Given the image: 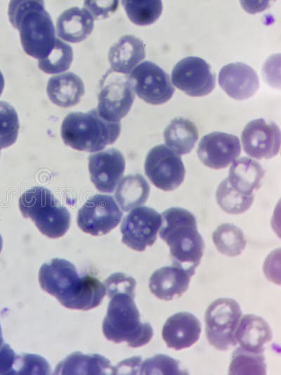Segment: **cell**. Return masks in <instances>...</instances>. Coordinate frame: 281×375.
Returning <instances> with one entry per match:
<instances>
[{
    "instance_id": "cell-1",
    "label": "cell",
    "mask_w": 281,
    "mask_h": 375,
    "mask_svg": "<svg viewBox=\"0 0 281 375\" xmlns=\"http://www.w3.org/2000/svg\"><path fill=\"white\" fill-rule=\"evenodd\" d=\"M41 288L70 309L88 310L96 308L106 293L97 278L79 276L76 267L65 259L54 258L44 263L39 272Z\"/></svg>"
},
{
    "instance_id": "cell-2",
    "label": "cell",
    "mask_w": 281,
    "mask_h": 375,
    "mask_svg": "<svg viewBox=\"0 0 281 375\" xmlns=\"http://www.w3.org/2000/svg\"><path fill=\"white\" fill-rule=\"evenodd\" d=\"M159 236L170 249L172 265L195 272L204 251L196 219L188 210L171 207L161 214Z\"/></svg>"
},
{
    "instance_id": "cell-3",
    "label": "cell",
    "mask_w": 281,
    "mask_h": 375,
    "mask_svg": "<svg viewBox=\"0 0 281 375\" xmlns=\"http://www.w3.org/2000/svg\"><path fill=\"white\" fill-rule=\"evenodd\" d=\"M8 17L18 29L25 52L37 59L46 57L55 43L52 19L43 1H11Z\"/></svg>"
},
{
    "instance_id": "cell-4",
    "label": "cell",
    "mask_w": 281,
    "mask_h": 375,
    "mask_svg": "<svg viewBox=\"0 0 281 375\" xmlns=\"http://www.w3.org/2000/svg\"><path fill=\"white\" fill-rule=\"evenodd\" d=\"M134 296L126 293L109 296L111 300L103 322V332L109 341L126 342L131 348H138L150 341L153 329L148 322H140Z\"/></svg>"
},
{
    "instance_id": "cell-5",
    "label": "cell",
    "mask_w": 281,
    "mask_h": 375,
    "mask_svg": "<svg viewBox=\"0 0 281 375\" xmlns=\"http://www.w3.org/2000/svg\"><path fill=\"white\" fill-rule=\"evenodd\" d=\"M121 132L120 122L104 119L97 108L68 114L62 123L61 137L73 149L94 152L112 144Z\"/></svg>"
},
{
    "instance_id": "cell-6",
    "label": "cell",
    "mask_w": 281,
    "mask_h": 375,
    "mask_svg": "<svg viewBox=\"0 0 281 375\" xmlns=\"http://www.w3.org/2000/svg\"><path fill=\"white\" fill-rule=\"evenodd\" d=\"M24 218H31L39 230L49 238L63 236L70 225V214L51 192L44 187H34L19 199Z\"/></svg>"
},
{
    "instance_id": "cell-7",
    "label": "cell",
    "mask_w": 281,
    "mask_h": 375,
    "mask_svg": "<svg viewBox=\"0 0 281 375\" xmlns=\"http://www.w3.org/2000/svg\"><path fill=\"white\" fill-rule=\"evenodd\" d=\"M242 316L240 305L231 298L213 301L205 312V331L207 341L219 350H227L237 342V328Z\"/></svg>"
},
{
    "instance_id": "cell-8",
    "label": "cell",
    "mask_w": 281,
    "mask_h": 375,
    "mask_svg": "<svg viewBox=\"0 0 281 375\" xmlns=\"http://www.w3.org/2000/svg\"><path fill=\"white\" fill-rule=\"evenodd\" d=\"M144 168L151 183L163 191H172L184 180L185 170L181 156L164 145L149 151Z\"/></svg>"
},
{
    "instance_id": "cell-9",
    "label": "cell",
    "mask_w": 281,
    "mask_h": 375,
    "mask_svg": "<svg viewBox=\"0 0 281 375\" xmlns=\"http://www.w3.org/2000/svg\"><path fill=\"white\" fill-rule=\"evenodd\" d=\"M128 80L138 96L152 105L166 103L175 91L169 75L151 61H144L136 67Z\"/></svg>"
},
{
    "instance_id": "cell-10",
    "label": "cell",
    "mask_w": 281,
    "mask_h": 375,
    "mask_svg": "<svg viewBox=\"0 0 281 375\" xmlns=\"http://www.w3.org/2000/svg\"><path fill=\"white\" fill-rule=\"evenodd\" d=\"M122 216V211L112 196L96 195L79 209L77 221L82 231L98 236L115 228Z\"/></svg>"
},
{
    "instance_id": "cell-11",
    "label": "cell",
    "mask_w": 281,
    "mask_h": 375,
    "mask_svg": "<svg viewBox=\"0 0 281 375\" xmlns=\"http://www.w3.org/2000/svg\"><path fill=\"white\" fill-rule=\"evenodd\" d=\"M161 223V214L155 209L148 206L133 209L121 225L122 241L129 248L143 251L156 241Z\"/></svg>"
},
{
    "instance_id": "cell-12",
    "label": "cell",
    "mask_w": 281,
    "mask_h": 375,
    "mask_svg": "<svg viewBox=\"0 0 281 375\" xmlns=\"http://www.w3.org/2000/svg\"><path fill=\"white\" fill-rule=\"evenodd\" d=\"M175 86L190 96H203L215 87L216 78L210 65L202 58L195 56L178 61L171 72Z\"/></svg>"
},
{
    "instance_id": "cell-13",
    "label": "cell",
    "mask_w": 281,
    "mask_h": 375,
    "mask_svg": "<svg viewBox=\"0 0 281 375\" xmlns=\"http://www.w3.org/2000/svg\"><path fill=\"white\" fill-rule=\"evenodd\" d=\"M244 152L251 157L270 159L279 152L280 131L273 121L256 119L249 121L242 133Z\"/></svg>"
},
{
    "instance_id": "cell-14",
    "label": "cell",
    "mask_w": 281,
    "mask_h": 375,
    "mask_svg": "<svg viewBox=\"0 0 281 375\" xmlns=\"http://www.w3.org/2000/svg\"><path fill=\"white\" fill-rule=\"evenodd\" d=\"M134 97L128 77L114 76L102 86L97 110L104 119L119 122L129 112Z\"/></svg>"
},
{
    "instance_id": "cell-15",
    "label": "cell",
    "mask_w": 281,
    "mask_h": 375,
    "mask_svg": "<svg viewBox=\"0 0 281 375\" xmlns=\"http://www.w3.org/2000/svg\"><path fill=\"white\" fill-rule=\"evenodd\" d=\"M240 151V143L236 136L216 131L202 138L197 154L206 166L221 169L234 162L239 157Z\"/></svg>"
},
{
    "instance_id": "cell-16",
    "label": "cell",
    "mask_w": 281,
    "mask_h": 375,
    "mask_svg": "<svg viewBox=\"0 0 281 375\" xmlns=\"http://www.w3.org/2000/svg\"><path fill=\"white\" fill-rule=\"evenodd\" d=\"M124 169L125 159L115 148L91 154L89 157L90 178L100 192H112Z\"/></svg>"
},
{
    "instance_id": "cell-17",
    "label": "cell",
    "mask_w": 281,
    "mask_h": 375,
    "mask_svg": "<svg viewBox=\"0 0 281 375\" xmlns=\"http://www.w3.org/2000/svg\"><path fill=\"white\" fill-rule=\"evenodd\" d=\"M218 83L222 89L235 100L247 99L259 88L256 71L240 62L223 66L218 74Z\"/></svg>"
},
{
    "instance_id": "cell-18",
    "label": "cell",
    "mask_w": 281,
    "mask_h": 375,
    "mask_svg": "<svg viewBox=\"0 0 281 375\" xmlns=\"http://www.w3.org/2000/svg\"><path fill=\"white\" fill-rule=\"evenodd\" d=\"M201 333V324L192 314L187 312L176 313L164 323L162 336L166 346L176 350L195 344Z\"/></svg>"
},
{
    "instance_id": "cell-19",
    "label": "cell",
    "mask_w": 281,
    "mask_h": 375,
    "mask_svg": "<svg viewBox=\"0 0 281 375\" xmlns=\"http://www.w3.org/2000/svg\"><path fill=\"white\" fill-rule=\"evenodd\" d=\"M194 274V272L174 265L160 268L150 277V291L159 299L171 301L187 291Z\"/></svg>"
},
{
    "instance_id": "cell-20",
    "label": "cell",
    "mask_w": 281,
    "mask_h": 375,
    "mask_svg": "<svg viewBox=\"0 0 281 375\" xmlns=\"http://www.w3.org/2000/svg\"><path fill=\"white\" fill-rule=\"evenodd\" d=\"M235 337L242 348L254 353H263L264 345L272 338V331L262 317L249 314L240 319Z\"/></svg>"
},
{
    "instance_id": "cell-21",
    "label": "cell",
    "mask_w": 281,
    "mask_h": 375,
    "mask_svg": "<svg viewBox=\"0 0 281 375\" xmlns=\"http://www.w3.org/2000/svg\"><path fill=\"white\" fill-rule=\"evenodd\" d=\"M145 56L143 42L134 36L125 35L111 46L108 60L114 72L129 74Z\"/></svg>"
},
{
    "instance_id": "cell-22",
    "label": "cell",
    "mask_w": 281,
    "mask_h": 375,
    "mask_svg": "<svg viewBox=\"0 0 281 375\" xmlns=\"http://www.w3.org/2000/svg\"><path fill=\"white\" fill-rule=\"evenodd\" d=\"M56 27L60 38L72 43L80 42L91 33L93 18L85 8H70L58 18Z\"/></svg>"
},
{
    "instance_id": "cell-23",
    "label": "cell",
    "mask_w": 281,
    "mask_h": 375,
    "mask_svg": "<svg viewBox=\"0 0 281 375\" xmlns=\"http://www.w3.org/2000/svg\"><path fill=\"white\" fill-rule=\"evenodd\" d=\"M46 91L52 103L62 107H69L79 102L85 88L79 77L67 72L51 77Z\"/></svg>"
},
{
    "instance_id": "cell-24",
    "label": "cell",
    "mask_w": 281,
    "mask_h": 375,
    "mask_svg": "<svg viewBox=\"0 0 281 375\" xmlns=\"http://www.w3.org/2000/svg\"><path fill=\"white\" fill-rule=\"evenodd\" d=\"M264 176L265 170L260 164L244 157L233 162L227 179L234 189L250 195L261 187Z\"/></svg>"
},
{
    "instance_id": "cell-25",
    "label": "cell",
    "mask_w": 281,
    "mask_h": 375,
    "mask_svg": "<svg viewBox=\"0 0 281 375\" xmlns=\"http://www.w3.org/2000/svg\"><path fill=\"white\" fill-rule=\"evenodd\" d=\"M115 374V368L105 357L94 355H84L76 352L60 362L54 371V374Z\"/></svg>"
},
{
    "instance_id": "cell-26",
    "label": "cell",
    "mask_w": 281,
    "mask_h": 375,
    "mask_svg": "<svg viewBox=\"0 0 281 375\" xmlns=\"http://www.w3.org/2000/svg\"><path fill=\"white\" fill-rule=\"evenodd\" d=\"M198 136L195 124L182 117L171 120L164 131L167 147L178 155L188 154L195 147Z\"/></svg>"
},
{
    "instance_id": "cell-27",
    "label": "cell",
    "mask_w": 281,
    "mask_h": 375,
    "mask_svg": "<svg viewBox=\"0 0 281 375\" xmlns=\"http://www.w3.org/2000/svg\"><path fill=\"white\" fill-rule=\"evenodd\" d=\"M150 194V185L140 174H131L125 176L119 182L115 198L124 211H129L143 204Z\"/></svg>"
},
{
    "instance_id": "cell-28",
    "label": "cell",
    "mask_w": 281,
    "mask_h": 375,
    "mask_svg": "<svg viewBox=\"0 0 281 375\" xmlns=\"http://www.w3.org/2000/svg\"><path fill=\"white\" fill-rule=\"evenodd\" d=\"M212 240L217 250L228 256L240 255L246 246L242 230L232 223H223L214 230Z\"/></svg>"
},
{
    "instance_id": "cell-29",
    "label": "cell",
    "mask_w": 281,
    "mask_h": 375,
    "mask_svg": "<svg viewBox=\"0 0 281 375\" xmlns=\"http://www.w3.org/2000/svg\"><path fill=\"white\" fill-rule=\"evenodd\" d=\"M216 199L221 209L230 214H240L246 211L254 202V195L242 193L234 189L227 178L218 185Z\"/></svg>"
},
{
    "instance_id": "cell-30",
    "label": "cell",
    "mask_w": 281,
    "mask_h": 375,
    "mask_svg": "<svg viewBox=\"0 0 281 375\" xmlns=\"http://www.w3.org/2000/svg\"><path fill=\"white\" fill-rule=\"evenodd\" d=\"M228 374L231 375H263L266 365L263 353H254L238 347L232 354Z\"/></svg>"
},
{
    "instance_id": "cell-31",
    "label": "cell",
    "mask_w": 281,
    "mask_h": 375,
    "mask_svg": "<svg viewBox=\"0 0 281 375\" xmlns=\"http://www.w3.org/2000/svg\"><path fill=\"white\" fill-rule=\"evenodd\" d=\"M122 4L130 20L138 25L153 23L162 11L160 0H124Z\"/></svg>"
},
{
    "instance_id": "cell-32",
    "label": "cell",
    "mask_w": 281,
    "mask_h": 375,
    "mask_svg": "<svg viewBox=\"0 0 281 375\" xmlns=\"http://www.w3.org/2000/svg\"><path fill=\"white\" fill-rule=\"evenodd\" d=\"M73 60L72 47L56 39L55 45L49 54L39 60L38 66L47 74H56L69 69Z\"/></svg>"
},
{
    "instance_id": "cell-33",
    "label": "cell",
    "mask_w": 281,
    "mask_h": 375,
    "mask_svg": "<svg viewBox=\"0 0 281 375\" xmlns=\"http://www.w3.org/2000/svg\"><path fill=\"white\" fill-rule=\"evenodd\" d=\"M19 127L18 117L14 107L0 100V150L15 142Z\"/></svg>"
},
{
    "instance_id": "cell-34",
    "label": "cell",
    "mask_w": 281,
    "mask_h": 375,
    "mask_svg": "<svg viewBox=\"0 0 281 375\" xmlns=\"http://www.w3.org/2000/svg\"><path fill=\"white\" fill-rule=\"evenodd\" d=\"M185 371L180 369L178 361L166 355H155L152 357L145 360L140 367V374H185Z\"/></svg>"
},
{
    "instance_id": "cell-35",
    "label": "cell",
    "mask_w": 281,
    "mask_h": 375,
    "mask_svg": "<svg viewBox=\"0 0 281 375\" xmlns=\"http://www.w3.org/2000/svg\"><path fill=\"white\" fill-rule=\"evenodd\" d=\"M15 374H49L51 367L40 355L22 354L18 355Z\"/></svg>"
},
{
    "instance_id": "cell-36",
    "label": "cell",
    "mask_w": 281,
    "mask_h": 375,
    "mask_svg": "<svg viewBox=\"0 0 281 375\" xmlns=\"http://www.w3.org/2000/svg\"><path fill=\"white\" fill-rule=\"evenodd\" d=\"M108 297L117 293H126L135 296L136 282L134 278L122 272L111 275L105 281Z\"/></svg>"
},
{
    "instance_id": "cell-37",
    "label": "cell",
    "mask_w": 281,
    "mask_h": 375,
    "mask_svg": "<svg viewBox=\"0 0 281 375\" xmlns=\"http://www.w3.org/2000/svg\"><path fill=\"white\" fill-rule=\"evenodd\" d=\"M18 355L7 343L0 346V374H15Z\"/></svg>"
},
{
    "instance_id": "cell-38",
    "label": "cell",
    "mask_w": 281,
    "mask_h": 375,
    "mask_svg": "<svg viewBox=\"0 0 281 375\" xmlns=\"http://www.w3.org/2000/svg\"><path fill=\"white\" fill-rule=\"evenodd\" d=\"M117 1H86L84 6L93 18H98L100 15L103 18L108 16L109 12H113L117 9Z\"/></svg>"
},
{
    "instance_id": "cell-39",
    "label": "cell",
    "mask_w": 281,
    "mask_h": 375,
    "mask_svg": "<svg viewBox=\"0 0 281 375\" xmlns=\"http://www.w3.org/2000/svg\"><path fill=\"white\" fill-rule=\"evenodd\" d=\"M141 357H134L120 362L117 368H115V374H117L121 369H124L122 372L126 374H140L141 367Z\"/></svg>"
},
{
    "instance_id": "cell-40",
    "label": "cell",
    "mask_w": 281,
    "mask_h": 375,
    "mask_svg": "<svg viewBox=\"0 0 281 375\" xmlns=\"http://www.w3.org/2000/svg\"><path fill=\"white\" fill-rule=\"evenodd\" d=\"M4 87V79L2 73L0 71V96L3 91Z\"/></svg>"
},
{
    "instance_id": "cell-41",
    "label": "cell",
    "mask_w": 281,
    "mask_h": 375,
    "mask_svg": "<svg viewBox=\"0 0 281 375\" xmlns=\"http://www.w3.org/2000/svg\"><path fill=\"white\" fill-rule=\"evenodd\" d=\"M3 343H4V341H3V336H2V331H1V327L0 325V346L3 344Z\"/></svg>"
},
{
    "instance_id": "cell-42",
    "label": "cell",
    "mask_w": 281,
    "mask_h": 375,
    "mask_svg": "<svg viewBox=\"0 0 281 375\" xmlns=\"http://www.w3.org/2000/svg\"><path fill=\"white\" fill-rule=\"evenodd\" d=\"M2 246H3V240H2L1 235H0V252L1 251Z\"/></svg>"
}]
</instances>
